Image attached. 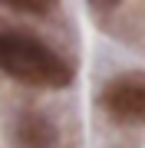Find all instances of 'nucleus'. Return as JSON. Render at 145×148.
<instances>
[{
  "instance_id": "7ed1b4c3",
  "label": "nucleus",
  "mask_w": 145,
  "mask_h": 148,
  "mask_svg": "<svg viewBox=\"0 0 145 148\" xmlns=\"http://www.w3.org/2000/svg\"><path fill=\"white\" fill-rule=\"evenodd\" d=\"M53 142V132L43 119H27L20 125V145L23 148H49Z\"/></svg>"
},
{
  "instance_id": "39448f33",
  "label": "nucleus",
  "mask_w": 145,
  "mask_h": 148,
  "mask_svg": "<svg viewBox=\"0 0 145 148\" xmlns=\"http://www.w3.org/2000/svg\"><path fill=\"white\" fill-rule=\"evenodd\" d=\"M96 3H102V7H109V3H115V0H96Z\"/></svg>"
},
{
  "instance_id": "20e7f679",
  "label": "nucleus",
  "mask_w": 145,
  "mask_h": 148,
  "mask_svg": "<svg viewBox=\"0 0 145 148\" xmlns=\"http://www.w3.org/2000/svg\"><path fill=\"white\" fill-rule=\"evenodd\" d=\"M0 3L10 7V10H20V13H46L56 0H0Z\"/></svg>"
},
{
  "instance_id": "f257e3e1",
  "label": "nucleus",
  "mask_w": 145,
  "mask_h": 148,
  "mask_svg": "<svg viewBox=\"0 0 145 148\" xmlns=\"http://www.w3.org/2000/svg\"><path fill=\"white\" fill-rule=\"evenodd\" d=\"M0 73L27 86H46V89L73 82V69L46 43L27 33H0Z\"/></svg>"
},
{
  "instance_id": "f03ea898",
  "label": "nucleus",
  "mask_w": 145,
  "mask_h": 148,
  "mask_svg": "<svg viewBox=\"0 0 145 148\" xmlns=\"http://www.w3.org/2000/svg\"><path fill=\"white\" fill-rule=\"evenodd\" d=\"M102 106L122 122H145V73L115 76L102 89Z\"/></svg>"
}]
</instances>
